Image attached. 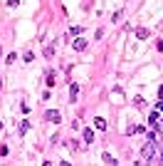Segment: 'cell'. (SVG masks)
Instances as JSON below:
<instances>
[{
    "mask_svg": "<svg viewBox=\"0 0 163 166\" xmlns=\"http://www.w3.org/2000/svg\"><path fill=\"white\" fill-rule=\"evenodd\" d=\"M77 97H79V84H77V82H72V87H69V99L77 102Z\"/></svg>",
    "mask_w": 163,
    "mask_h": 166,
    "instance_id": "3957f363",
    "label": "cell"
},
{
    "mask_svg": "<svg viewBox=\"0 0 163 166\" xmlns=\"http://www.w3.org/2000/svg\"><path fill=\"white\" fill-rule=\"evenodd\" d=\"M47 87H55V72L47 74Z\"/></svg>",
    "mask_w": 163,
    "mask_h": 166,
    "instance_id": "30bf717a",
    "label": "cell"
},
{
    "mask_svg": "<svg viewBox=\"0 0 163 166\" xmlns=\"http://www.w3.org/2000/svg\"><path fill=\"white\" fill-rule=\"evenodd\" d=\"M148 122H151V127H158V112H153V114H151V119H148Z\"/></svg>",
    "mask_w": 163,
    "mask_h": 166,
    "instance_id": "ba28073f",
    "label": "cell"
},
{
    "mask_svg": "<svg viewBox=\"0 0 163 166\" xmlns=\"http://www.w3.org/2000/svg\"><path fill=\"white\" fill-rule=\"evenodd\" d=\"M84 47H87V40H82V37L74 40V50H84Z\"/></svg>",
    "mask_w": 163,
    "mask_h": 166,
    "instance_id": "5b68a950",
    "label": "cell"
},
{
    "mask_svg": "<svg viewBox=\"0 0 163 166\" xmlns=\"http://www.w3.org/2000/svg\"><path fill=\"white\" fill-rule=\"evenodd\" d=\"M136 37H141V40H146V37H148V30H143V28H138V30H136Z\"/></svg>",
    "mask_w": 163,
    "mask_h": 166,
    "instance_id": "52a82bcc",
    "label": "cell"
},
{
    "mask_svg": "<svg viewBox=\"0 0 163 166\" xmlns=\"http://www.w3.org/2000/svg\"><path fill=\"white\" fill-rule=\"evenodd\" d=\"M84 141H87V144L94 141V132H92V129H84Z\"/></svg>",
    "mask_w": 163,
    "mask_h": 166,
    "instance_id": "8992f818",
    "label": "cell"
},
{
    "mask_svg": "<svg viewBox=\"0 0 163 166\" xmlns=\"http://www.w3.org/2000/svg\"><path fill=\"white\" fill-rule=\"evenodd\" d=\"M153 151H156V139H151V141L143 146V151H141V164H146V161L153 156Z\"/></svg>",
    "mask_w": 163,
    "mask_h": 166,
    "instance_id": "6da1fadb",
    "label": "cell"
},
{
    "mask_svg": "<svg viewBox=\"0 0 163 166\" xmlns=\"http://www.w3.org/2000/svg\"><path fill=\"white\" fill-rule=\"evenodd\" d=\"M94 127L104 132V129H106V119H101V117H97V119H94Z\"/></svg>",
    "mask_w": 163,
    "mask_h": 166,
    "instance_id": "277c9868",
    "label": "cell"
},
{
    "mask_svg": "<svg viewBox=\"0 0 163 166\" xmlns=\"http://www.w3.org/2000/svg\"><path fill=\"white\" fill-rule=\"evenodd\" d=\"M45 119H50V122H60L62 114H60L57 109H50V112H45Z\"/></svg>",
    "mask_w": 163,
    "mask_h": 166,
    "instance_id": "7a4b0ae2",
    "label": "cell"
},
{
    "mask_svg": "<svg viewBox=\"0 0 163 166\" xmlns=\"http://www.w3.org/2000/svg\"><path fill=\"white\" fill-rule=\"evenodd\" d=\"M158 109H161V112H163V104H161V102H158Z\"/></svg>",
    "mask_w": 163,
    "mask_h": 166,
    "instance_id": "8fae6325",
    "label": "cell"
},
{
    "mask_svg": "<svg viewBox=\"0 0 163 166\" xmlns=\"http://www.w3.org/2000/svg\"><path fill=\"white\" fill-rule=\"evenodd\" d=\"M101 159H104V161H106V164H119V161H116V159H114V156H111V154H104V156H101Z\"/></svg>",
    "mask_w": 163,
    "mask_h": 166,
    "instance_id": "9c48e42d",
    "label": "cell"
},
{
    "mask_svg": "<svg viewBox=\"0 0 163 166\" xmlns=\"http://www.w3.org/2000/svg\"><path fill=\"white\" fill-rule=\"evenodd\" d=\"M0 129H2V124H0Z\"/></svg>",
    "mask_w": 163,
    "mask_h": 166,
    "instance_id": "4fadbf2b",
    "label": "cell"
},
{
    "mask_svg": "<svg viewBox=\"0 0 163 166\" xmlns=\"http://www.w3.org/2000/svg\"><path fill=\"white\" fill-rule=\"evenodd\" d=\"M0 87H2V77H0Z\"/></svg>",
    "mask_w": 163,
    "mask_h": 166,
    "instance_id": "7c38bea8",
    "label": "cell"
}]
</instances>
